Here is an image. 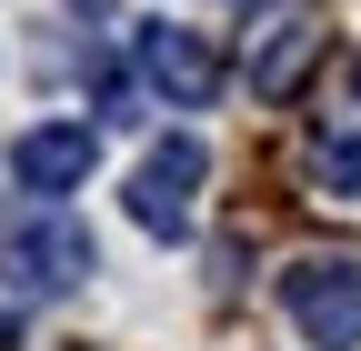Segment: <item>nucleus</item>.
<instances>
[{"instance_id": "4", "label": "nucleus", "mask_w": 361, "mask_h": 351, "mask_svg": "<svg viewBox=\"0 0 361 351\" xmlns=\"http://www.w3.org/2000/svg\"><path fill=\"white\" fill-rule=\"evenodd\" d=\"M281 312L311 351H351L361 341V271L351 261H291L281 271Z\"/></svg>"}, {"instance_id": "5", "label": "nucleus", "mask_w": 361, "mask_h": 351, "mask_svg": "<svg viewBox=\"0 0 361 351\" xmlns=\"http://www.w3.org/2000/svg\"><path fill=\"white\" fill-rule=\"evenodd\" d=\"M90 161H101V130L90 121H40L11 141V191H40V201H61L90 181Z\"/></svg>"}, {"instance_id": "3", "label": "nucleus", "mask_w": 361, "mask_h": 351, "mask_svg": "<svg viewBox=\"0 0 361 351\" xmlns=\"http://www.w3.org/2000/svg\"><path fill=\"white\" fill-rule=\"evenodd\" d=\"M130 61H141V80H151L171 111H211L221 80H231L221 51H211L201 30H180V20H141V30H130Z\"/></svg>"}, {"instance_id": "8", "label": "nucleus", "mask_w": 361, "mask_h": 351, "mask_svg": "<svg viewBox=\"0 0 361 351\" xmlns=\"http://www.w3.org/2000/svg\"><path fill=\"white\" fill-rule=\"evenodd\" d=\"M351 101H361V61H351Z\"/></svg>"}, {"instance_id": "2", "label": "nucleus", "mask_w": 361, "mask_h": 351, "mask_svg": "<svg viewBox=\"0 0 361 351\" xmlns=\"http://www.w3.org/2000/svg\"><path fill=\"white\" fill-rule=\"evenodd\" d=\"M201 181H211V151L191 141V130H171V141L141 151V171H130V221H141L151 241H180L201 211Z\"/></svg>"}, {"instance_id": "1", "label": "nucleus", "mask_w": 361, "mask_h": 351, "mask_svg": "<svg viewBox=\"0 0 361 351\" xmlns=\"http://www.w3.org/2000/svg\"><path fill=\"white\" fill-rule=\"evenodd\" d=\"M90 271H101L90 221H71V211L0 221V291H11V301H61V291H80Z\"/></svg>"}, {"instance_id": "7", "label": "nucleus", "mask_w": 361, "mask_h": 351, "mask_svg": "<svg viewBox=\"0 0 361 351\" xmlns=\"http://www.w3.org/2000/svg\"><path fill=\"white\" fill-rule=\"evenodd\" d=\"M301 171H311V191H331V201H351V191H361V141H351V130H311V151H301Z\"/></svg>"}, {"instance_id": "6", "label": "nucleus", "mask_w": 361, "mask_h": 351, "mask_svg": "<svg viewBox=\"0 0 361 351\" xmlns=\"http://www.w3.org/2000/svg\"><path fill=\"white\" fill-rule=\"evenodd\" d=\"M311 51H322V30H301V20H291V30H271V40H261V61H251V91H261V101H281L291 80L311 70Z\"/></svg>"}]
</instances>
